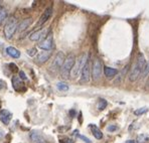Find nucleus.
Instances as JSON below:
<instances>
[{
	"instance_id": "f257e3e1",
	"label": "nucleus",
	"mask_w": 149,
	"mask_h": 143,
	"mask_svg": "<svg viewBox=\"0 0 149 143\" xmlns=\"http://www.w3.org/2000/svg\"><path fill=\"white\" fill-rule=\"evenodd\" d=\"M146 66V61L145 58H144L143 54H139L135 61L134 66L132 67V70H131V73L129 75V80L131 82H135L138 78L140 77V75L143 73V70Z\"/></svg>"
},
{
	"instance_id": "f03ea898",
	"label": "nucleus",
	"mask_w": 149,
	"mask_h": 143,
	"mask_svg": "<svg viewBox=\"0 0 149 143\" xmlns=\"http://www.w3.org/2000/svg\"><path fill=\"white\" fill-rule=\"evenodd\" d=\"M74 61H76V57L74 56L73 54H69L67 58L65 59V61H63L62 68H61V77L65 80L69 79L70 75H71L72 69H73Z\"/></svg>"
},
{
	"instance_id": "7ed1b4c3",
	"label": "nucleus",
	"mask_w": 149,
	"mask_h": 143,
	"mask_svg": "<svg viewBox=\"0 0 149 143\" xmlns=\"http://www.w3.org/2000/svg\"><path fill=\"white\" fill-rule=\"evenodd\" d=\"M17 30V20L14 16H10L8 18L7 22H6L5 26H4V36L7 39L12 38L14 36L15 31Z\"/></svg>"
},
{
	"instance_id": "20e7f679",
	"label": "nucleus",
	"mask_w": 149,
	"mask_h": 143,
	"mask_svg": "<svg viewBox=\"0 0 149 143\" xmlns=\"http://www.w3.org/2000/svg\"><path fill=\"white\" fill-rule=\"evenodd\" d=\"M89 59V56H88L87 52H84L83 54H81L80 57H79V59L77 60L76 61H74V65L73 67V69H72V76L74 77H78L79 75L81 74V72H82L83 68H84L85 63H86L87 60Z\"/></svg>"
},
{
	"instance_id": "39448f33",
	"label": "nucleus",
	"mask_w": 149,
	"mask_h": 143,
	"mask_svg": "<svg viewBox=\"0 0 149 143\" xmlns=\"http://www.w3.org/2000/svg\"><path fill=\"white\" fill-rule=\"evenodd\" d=\"M38 47L45 52H50L54 48V36L52 31H49L45 38L38 43Z\"/></svg>"
},
{
	"instance_id": "423d86ee",
	"label": "nucleus",
	"mask_w": 149,
	"mask_h": 143,
	"mask_svg": "<svg viewBox=\"0 0 149 143\" xmlns=\"http://www.w3.org/2000/svg\"><path fill=\"white\" fill-rule=\"evenodd\" d=\"M102 69H103L102 61L98 58H96L93 61V65H92V77H93L94 81L100 80L101 75H102Z\"/></svg>"
},
{
	"instance_id": "0eeeda50",
	"label": "nucleus",
	"mask_w": 149,
	"mask_h": 143,
	"mask_svg": "<svg viewBox=\"0 0 149 143\" xmlns=\"http://www.w3.org/2000/svg\"><path fill=\"white\" fill-rule=\"evenodd\" d=\"M90 76H91V63L90 59H88L82 72H81V83H88L90 81Z\"/></svg>"
},
{
	"instance_id": "6e6552de",
	"label": "nucleus",
	"mask_w": 149,
	"mask_h": 143,
	"mask_svg": "<svg viewBox=\"0 0 149 143\" xmlns=\"http://www.w3.org/2000/svg\"><path fill=\"white\" fill-rule=\"evenodd\" d=\"M65 54H63V52H58L56 56V59L54 61H52V71H58L62 68L63 61H65Z\"/></svg>"
},
{
	"instance_id": "1a4fd4ad",
	"label": "nucleus",
	"mask_w": 149,
	"mask_h": 143,
	"mask_svg": "<svg viewBox=\"0 0 149 143\" xmlns=\"http://www.w3.org/2000/svg\"><path fill=\"white\" fill-rule=\"evenodd\" d=\"M12 82V86L13 89L15 90L16 92H19V93H22V92L25 91V87H24V83L19 79V77L13 76L11 79Z\"/></svg>"
},
{
	"instance_id": "9d476101",
	"label": "nucleus",
	"mask_w": 149,
	"mask_h": 143,
	"mask_svg": "<svg viewBox=\"0 0 149 143\" xmlns=\"http://www.w3.org/2000/svg\"><path fill=\"white\" fill-rule=\"evenodd\" d=\"M52 6H49V7H47V9L43 11V13L41 14V16L39 17L36 25L39 26V25H42V24H45L50 18V16H52Z\"/></svg>"
},
{
	"instance_id": "9b49d317",
	"label": "nucleus",
	"mask_w": 149,
	"mask_h": 143,
	"mask_svg": "<svg viewBox=\"0 0 149 143\" xmlns=\"http://www.w3.org/2000/svg\"><path fill=\"white\" fill-rule=\"evenodd\" d=\"M47 31V28H40V29H38V30H36V31L30 33L29 39L32 41H37V40H39V39H43L45 36Z\"/></svg>"
},
{
	"instance_id": "f8f14e48",
	"label": "nucleus",
	"mask_w": 149,
	"mask_h": 143,
	"mask_svg": "<svg viewBox=\"0 0 149 143\" xmlns=\"http://www.w3.org/2000/svg\"><path fill=\"white\" fill-rule=\"evenodd\" d=\"M50 56H52V52H41L40 54H38L36 58V61L38 65H42L47 61L49 60Z\"/></svg>"
},
{
	"instance_id": "ddd939ff",
	"label": "nucleus",
	"mask_w": 149,
	"mask_h": 143,
	"mask_svg": "<svg viewBox=\"0 0 149 143\" xmlns=\"http://www.w3.org/2000/svg\"><path fill=\"white\" fill-rule=\"evenodd\" d=\"M12 118V114L10 113L8 110H1L0 111V121H1L3 124L8 125Z\"/></svg>"
},
{
	"instance_id": "4468645a",
	"label": "nucleus",
	"mask_w": 149,
	"mask_h": 143,
	"mask_svg": "<svg viewBox=\"0 0 149 143\" xmlns=\"http://www.w3.org/2000/svg\"><path fill=\"white\" fill-rule=\"evenodd\" d=\"M90 129H91L92 133H93L94 137H95L96 139H98V140L102 139V138H103V133H102V131H101L100 129L98 128V127L96 126L95 124H90Z\"/></svg>"
},
{
	"instance_id": "2eb2a0df",
	"label": "nucleus",
	"mask_w": 149,
	"mask_h": 143,
	"mask_svg": "<svg viewBox=\"0 0 149 143\" xmlns=\"http://www.w3.org/2000/svg\"><path fill=\"white\" fill-rule=\"evenodd\" d=\"M6 52H7L8 56H10L13 59H18L20 57V52H19L17 48L13 47H6Z\"/></svg>"
},
{
	"instance_id": "dca6fc26",
	"label": "nucleus",
	"mask_w": 149,
	"mask_h": 143,
	"mask_svg": "<svg viewBox=\"0 0 149 143\" xmlns=\"http://www.w3.org/2000/svg\"><path fill=\"white\" fill-rule=\"evenodd\" d=\"M31 21H32V18H30V17H29V18L23 19V20L21 21L18 25H17V29H18V31H23V30H25L26 28L30 25Z\"/></svg>"
},
{
	"instance_id": "f3484780",
	"label": "nucleus",
	"mask_w": 149,
	"mask_h": 143,
	"mask_svg": "<svg viewBox=\"0 0 149 143\" xmlns=\"http://www.w3.org/2000/svg\"><path fill=\"white\" fill-rule=\"evenodd\" d=\"M104 74L107 78H113L114 76L118 74V71L114 68H110V67H105L104 68Z\"/></svg>"
},
{
	"instance_id": "a211bd4d",
	"label": "nucleus",
	"mask_w": 149,
	"mask_h": 143,
	"mask_svg": "<svg viewBox=\"0 0 149 143\" xmlns=\"http://www.w3.org/2000/svg\"><path fill=\"white\" fill-rule=\"evenodd\" d=\"M56 88H58L60 91L62 92H67L69 91V85L68 84H65V82H58L56 84Z\"/></svg>"
},
{
	"instance_id": "6ab92c4d",
	"label": "nucleus",
	"mask_w": 149,
	"mask_h": 143,
	"mask_svg": "<svg viewBox=\"0 0 149 143\" xmlns=\"http://www.w3.org/2000/svg\"><path fill=\"white\" fill-rule=\"evenodd\" d=\"M30 138H31L32 141H38V142H42L43 139L41 138V135L39 133H36V132H31L30 134Z\"/></svg>"
},
{
	"instance_id": "aec40b11",
	"label": "nucleus",
	"mask_w": 149,
	"mask_h": 143,
	"mask_svg": "<svg viewBox=\"0 0 149 143\" xmlns=\"http://www.w3.org/2000/svg\"><path fill=\"white\" fill-rule=\"evenodd\" d=\"M6 17H7V12H6V9L0 6V24L5 20Z\"/></svg>"
},
{
	"instance_id": "412c9836",
	"label": "nucleus",
	"mask_w": 149,
	"mask_h": 143,
	"mask_svg": "<svg viewBox=\"0 0 149 143\" xmlns=\"http://www.w3.org/2000/svg\"><path fill=\"white\" fill-rule=\"evenodd\" d=\"M107 105H108L107 101L105 100V99L101 98L100 100H99V103H98V109H99L100 111H103V110H104L105 108L107 107Z\"/></svg>"
},
{
	"instance_id": "4be33fe9",
	"label": "nucleus",
	"mask_w": 149,
	"mask_h": 143,
	"mask_svg": "<svg viewBox=\"0 0 149 143\" xmlns=\"http://www.w3.org/2000/svg\"><path fill=\"white\" fill-rule=\"evenodd\" d=\"M147 111H148L147 107H142V108H139V109H137V110H135V111H134V115H136V116L143 115V114H145Z\"/></svg>"
},
{
	"instance_id": "5701e85b",
	"label": "nucleus",
	"mask_w": 149,
	"mask_h": 143,
	"mask_svg": "<svg viewBox=\"0 0 149 143\" xmlns=\"http://www.w3.org/2000/svg\"><path fill=\"white\" fill-rule=\"evenodd\" d=\"M36 54V48H30V50H27V54L30 57H34Z\"/></svg>"
},
{
	"instance_id": "b1692460",
	"label": "nucleus",
	"mask_w": 149,
	"mask_h": 143,
	"mask_svg": "<svg viewBox=\"0 0 149 143\" xmlns=\"http://www.w3.org/2000/svg\"><path fill=\"white\" fill-rule=\"evenodd\" d=\"M118 129V127L116 126V125H109L108 127H107V130H108L109 132H114L116 131Z\"/></svg>"
},
{
	"instance_id": "393cba45",
	"label": "nucleus",
	"mask_w": 149,
	"mask_h": 143,
	"mask_svg": "<svg viewBox=\"0 0 149 143\" xmlns=\"http://www.w3.org/2000/svg\"><path fill=\"white\" fill-rule=\"evenodd\" d=\"M19 79H20L21 81H22V80H23V81H26V80H27V78H26V75H25L22 71L19 72Z\"/></svg>"
},
{
	"instance_id": "a878e982",
	"label": "nucleus",
	"mask_w": 149,
	"mask_h": 143,
	"mask_svg": "<svg viewBox=\"0 0 149 143\" xmlns=\"http://www.w3.org/2000/svg\"><path fill=\"white\" fill-rule=\"evenodd\" d=\"M148 73H149V63L147 66H145V68H144V70H143V73H142V76L146 77L148 75Z\"/></svg>"
},
{
	"instance_id": "bb28decb",
	"label": "nucleus",
	"mask_w": 149,
	"mask_h": 143,
	"mask_svg": "<svg viewBox=\"0 0 149 143\" xmlns=\"http://www.w3.org/2000/svg\"><path fill=\"white\" fill-rule=\"evenodd\" d=\"M79 138H80V139H82V140H84L86 143H92L91 140H90L88 137H86V136H84V135H79Z\"/></svg>"
},
{
	"instance_id": "cd10ccee",
	"label": "nucleus",
	"mask_w": 149,
	"mask_h": 143,
	"mask_svg": "<svg viewBox=\"0 0 149 143\" xmlns=\"http://www.w3.org/2000/svg\"><path fill=\"white\" fill-rule=\"evenodd\" d=\"M6 87V84L4 81H2V80H0V90L1 89H3V88H5Z\"/></svg>"
},
{
	"instance_id": "c85d7f7f",
	"label": "nucleus",
	"mask_w": 149,
	"mask_h": 143,
	"mask_svg": "<svg viewBox=\"0 0 149 143\" xmlns=\"http://www.w3.org/2000/svg\"><path fill=\"white\" fill-rule=\"evenodd\" d=\"M61 143H74L73 140L72 139H69V138H65L63 141H61Z\"/></svg>"
},
{
	"instance_id": "c756f323",
	"label": "nucleus",
	"mask_w": 149,
	"mask_h": 143,
	"mask_svg": "<svg viewBox=\"0 0 149 143\" xmlns=\"http://www.w3.org/2000/svg\"><path fill=\"white\" fill-rule=\"evenodd\" d=\"M126 143H137V142L134 141V140H127Z\"/></svg>"
},
{
	"instance_id": "7c9ffc66",
	"label": "nucleus",
	"mask_w": 149,
	"mask_h": 143,
	"mask_svg": "<svg viewBox=\"0 0 149 143\" xmlns=\"http://www.w3.org/2000/svg\"><path fill=\"white\" fill-rule=\"evenodd\" d=\"M146 87H147V88H149V79H148L147 83H146Z\"/></svg>"
},
{
	"instance_id": "2f4dec72",
	"label": "nucleus",
	"mask_w": 149,
	"mask_h": 143,
	"mask_svg": "<svg viewBox=\"0 0 149 143\" xmlns=\"http://www.w3.org/2000/svg\"><path fill=\"white\" fill-rule=\"evenodd\" d=\"M2 136H3V132L0 131V137H2Z\"/></svg>"
},
{
	"instance_id": "473e14b6",
	"label": "nucleus",
	"mask_w": 149,
	"mask_h": 143,
	"mask_svg": "<svg viewBox=\"0 0 149 143\" xmlns=\"http://www.w3.org/2000/svg\"><path fill=\"white\" fill-rule=\"evenodd\" d=\"M36 143H43V142H36Z\"/></svg>"
}]
</instances>
